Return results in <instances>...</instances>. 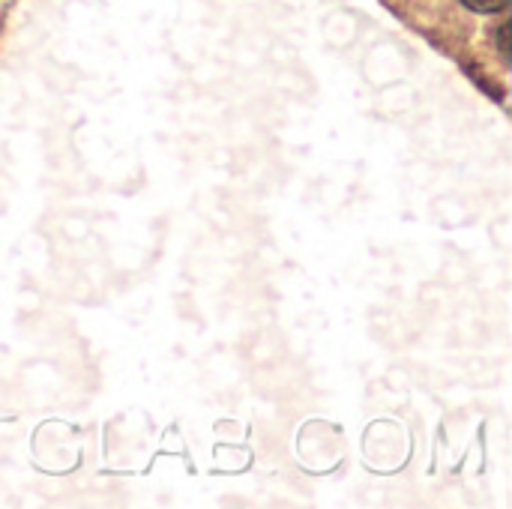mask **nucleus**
<instances>
[{
	"label": "nucleus",
	"mask_w": 512,
	"mask_h": 509,
	"mask_svg": "<svg viewBox=\"0 0 512 509\" xmlns=\"http://www.w3.org/2000/svg\"><path fill=\"white\" fill-rule=\"evenodd\" d=\"M468 9H474V12H501V9H507V3L510 0H462Z\"/></svg>",
	"instance_id": "f257e3e1"
}]
</instances>
